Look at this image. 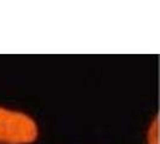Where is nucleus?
<instances>
[{
	"label": "nucleus",
	"mask_w": 160,
	"mask_h": 144,
	"mask_svg": "<svg viewBox=\"0 0 160 144\" xmlns=\"http://www.w3.org/2000/svg\"><path fill=\"white\" fill-rule=\"evenodd\" d=\"M36 136L38 126L30 117L0 108V143L28 144Z\"/></svg>",
	"instance_id": "f257e3e1"
},
{
	"label": "nucleus",
	"mask_w": 160,
	"mask_h": 144,
	"mask_svg": "<svg viewBox=\"0 0 160 144\" xmlns=\"http://www.w3.org/2000/svg\"><path fill=\"white\" fill-rule=\"evenodd\" d=\"M147 144H160V114L153 118L147 132Z\"/></svg>",
	"instance_id": "f03ea898"
}]
</instances>
